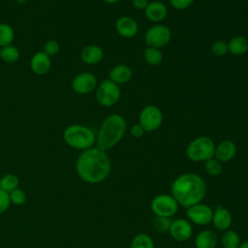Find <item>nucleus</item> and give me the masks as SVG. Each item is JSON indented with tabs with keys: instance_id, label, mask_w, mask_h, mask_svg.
Returning a JSON list of instances; mask_svg holds the SVG:
<instances>
[{
	"instance_id": "obj_1",
	"label": "nucleus",
	"mask_w": 248,
	"mask_h": 248,
	"mask_svg": "<svg viewBox=\"0 0 248 248\" xmlns=\"http://www.w3.org/2000/svg\"><path fill=\"white\" fill-rule=\"evenodd\" d=\"M76 171L88 184L102 183L110 174L111 162L106 151L93 146L79 153L76 161Z\"/></svg>"
},
{
	"instance_id": "obj_2",
	"label": "nucleus",
	"mask_w": 248,
	"mask_h": 248,
	"mask_svg": "<svg viewBox=\"0 0 248 248\" xmlns=\"http://www.w3.org/2000/svg\"><path fill=\"white\" fill-rule=\"evenodd\" d=\"M206 183L204 179L195 172L179 174L170 185V194L179 206L187 208L202 202L206 196Z\"/></svg>"
},
{
	"instance_id": "obj_3",
	"label": "nucleus",
	"mask_w": 248,
	"mask_h": 248,
	"mask_svg": "<svg viewBox=\"0 0 248 248\" xmlns=\"http://www.w3.org/2000/svg\"><path fill=\"white\" fill-rule=\"evenodd\" d=\"M127 129L125 118L112 113L108 115L101 123L96 135V146L107 151L114 147L124 137Z\"/></svg>"
},
{
	"instance_id": "obj_4",
	"label": "nucleus",
	"mask_w": 248,
	"mask_h": 248,
	"mask_svg": "<svg viewBox=\"0 0 248 248\" xmlns=\"http://www.w3.org/2000/svg\"><path fill=\"white\" fill-rule=\"evenodd\" d=\"M63 140L67 145L74 149L83 151L96 144V135L87 126L71 124L63 132Z\"/></svg>"
},
{
	"instance_id": "obj_5",
	"label": "nucleus",
	"mask_w": 248,
	"mask_h": 248,
	"mask_svg": "<svg viewBox=\"0 0 248 248\" xmlns=\"http://www.w3.org/2000/svg\"><path fill=\"white\" fill-rule=\"evenodd\" d=\"M215 143L205 136H201L189 142L186 147V156L193 162H205L214 157Z\"/></svg>"
},
{
	"instance_id": "obj_6",
	"label": "nucleus",
	"mask_w": 248,
	"mask_h": 248,
	"mask_svg": "<svg viewBox=\"0 0 248 248\" xmlns=\"http://www.w3.org/2000/svg\"><path fill=\"white\" fill-rule=\"evenodd\" d=\"M121 91L118 84L107 78L102 80L96 88V101L105 108H109L118 103Z\"/></svg>"
},
{
	"instance_id": "obj_7",
	"label": "nucleus",
	"mask_w": 248,
	"mask_h": 248,
	"mask_svg": "<svg viewBox=\"0 0 248 248\" xmlns=\"http://www.w3.org/2000/svg\"><path fill=\"white\" fill-rule=\"evenodd\" d=\"M179 204L171 194H158L150 202V209L155 216L172 218L178 211Z\"/></svg>"
},
{
	"instance_id": "obj_8",
	"label": "nucleus",
	"mask_w": 248,
	"mask_h": 248,
	"mask_svg": "<svg viewBox=\"0 0 248 248\" xmlns=\"http://www.w3.org/2000/svg\"><path fill=\"white\" fill-rule=\"evenodd\" d=\"M163 122L162 110L155 105L145 106L140 112L139 123L145 132L157 130Z\"/></svg>"
},
{
	"instance_id": "obj_9",
	"label": "nucleus",
	"mask_w": 248,
	"mask_h": 248,
	"mask_svg": "<svg viewBox=\"0 0 248 248\" xmlns=\"http://www.w3.org/2000/svg\"><path fill=\"white\" fill-rule=\"evenodd\" d=\"M171 39V32L166 25L155 24L147 29L144 40L147 46L161 48L166 46Z\"/></svg>"
},
{
	"instance_id": "obj_10",
	"label": "nucleus",
	"mask_w": 248,
	"mask_h": 248,
	"mask_svg": "<svg viewBox=\"0 0 248 248\" xmlns=\"http://www.w3.org/2000/svg\"><path fill=\"white\" fill-rule=\"evenodd\" d=\"M185 209L186 217L191 222V224L202 227L211 223L213 209L210 205L202 202Z\"/></svg>"
},
{
	"instance_id": "obj_11",
	"label": "nucleus",
	"mask_w": 248,
	"mask_h": 248,
	"mask_svg": "<svg viewBox=\"0 0 248 248\" xmlns=\"http://www.w3.org/2000/svg\"><path fill=\"white\" fill-rule=\"evenodd\" d=\"M72 89L80 95H85L96 90L98 80L94 74L90 72H82L78 74L71 82Z\"/></svg>"
},
{
	"instance_id": "obj_12",
	"label": "nucleus",
	"mask_w": 248,
	"mask_h": 248,
	"mask_svg": "<svg viewBox=\"0 0 248 248\" xmlns=\"http://www.w3.org/2000/svg\"><path fill=\"white\" fill-rule=\"evenodd\" d=\"M169 233L173 240L177 242H185L193 235V226L188 219H172Z\"/></svg>"
},
{
	"instance_id": "obj_13",
	"label": "nucleus",
	"mask_w": 248,
	"mask_h": 248,
	"mask_svg": "<svg viewBox=\"0 0 248 248\" xmlns=\"http://www.w3.org/2000/svg\"><path fill=\"white\" fill-rule=\"evenodd\" d=\"M232 216L228 208L222 205H218L213 209L211 224L217 231L225 232L229 230L232 226Z\"/></svg>"
},
{
	"instance_id": "obj_14",
	"label": "nucleus",
	"mask_w": 248,
	"mask_h": 248,
	"mask_svg": "<svg viewBox=\"0 0 248 248\" xmlns=\"http://www.w3.org/2000/svg\"><path fill=\"white\" fill-rule=\"evenodd\" d=\"M116 32L123 38L131 39L139 32L138 22L131 16H120L115 22Z\"/></svg>"
},
{
	"instance_id": "obj_15",
	"label": "nucleus",
	"mask_w": 248,
	"mask_h": 248,
	"mask_svg": "<svg viewBox=\"0 0 248 248\" xmlns=\"http://www.w3.org/2000/svg\"><path fill=\"white\" fill-rule=\"evenodd\" d=\"M237 152L236 144L231 140H225L215 145L214 157L221 163H226L234 158Z\"/></svg>"
},
{
	"instance_id": "obj_16",
	"label": "nucleus",
	"mask_w": 248,
	"mask_h": 248,
	"mask_svg": "<svg viewBox=\"0 0 248 248\" xmlns=\"http://www.w3.org/2000/svg\"><path fill=\"white\" fill-rule=\"evenodd\" d=\"M51 67V59L50 57L42 51H37L31 57L30 60V68L32 72L38 76L46 75Z\"/></svg>"
},
{
	"instance_id": "obj_17",
	"label": "nucleus",
	"mask_w": 248,
	"mask_h": 248,
	"mask_svg": "<svg viewBox=\"0 0 248 248\" xmlns=\"http://www.w3.org/2000/svg\"><path fill=\"white\" fill-rule=\"evenodd\" d=\"M144 15L146 18L153 22H161L168 16L167 6L160 1L149 2L144 9Z\"/></svg>"
},
{
	"instance_id": "obj_18",
	"label": "nucleus",
	"mask_w": 248,
	"mask_h": 248,
	"mask_svg": "<svg viewBox=\"0 0 248 248\" xmlns=\"http://www.w3.org/2000/svg\"><path fill=\"white\" fill-rule=\"evenodd\" d=\"M218 242L219 238L217 233L209 229L201 231L194 240L196 248H216Z\"/></svg>"
},
{
	"instance_id": "obj_19",
	"label": "nucleus",
	"mask_w": 248,
	"mask_h": 248,
	"mask_svg": "<svg viewBox=\"0 0 248 248\" xmlns=\"http://www.w3.org/2000/svg\"><path fill=\"white\" fill-rule=\"evenodd\" d=\"M104 57V50L97 45H87L80 52V59L87 65L98 64Z\"/></svg>"
},
{
	"instance_id": "obj_20",
	"label": "nucleus",
	"mask_w": 248,
	"mask_h": 248,
	"mask_svg": "<svg viewBox=\"0 0 248 248\" xmlns=\"http://www.w3.org/2000/svg\"><path fill=\"white\" fill-rule=\"evenodd\" d=\"M132 78V70L125 64L114 66L108 73V79L120 85L128 82Z\"/></svg>"
},
{
	"instance_id": "obj_21",
	"label": "nucleus",
	"mask_w": 248,
	"mask_h": 248,
	"mask_svg": "<svg viewBox=\"0 0 248 248\" xmlns=\"http://www.w3.org/2000/svg\"><path fill=\"white\" fill-rule=\"evenodd\" d=\"M228 49L233 55H242L248 51V39L244 36L232 37L228 43Z\"/></svg>"
},
{
	"instance_id": "obj_22",
	"label": "nucleus",
	"mask_w": 248,
	"mask_h": 248,
	"mask_svg": "<svg viewBox=\"0 0 248 248\" xmlns=\"http://www.w3.org/2000/svg\"><path fill=\"white\" fill-rule=\"evenodd\" d=\"M220 241L223 248H238L241 243L239 234L231 229L223 232Z\"/></svg>"
},
{
	"instance_id": "obj_23",
	"label": "nucleus",
	"mask_w": 248,
	"mask_h": 248,
	"mask_svg": "<svg viewBox=\"0 0 248 248\" xmlns=\"http://www.w3.org/2000/svg\"><path fill=\"white\" fill-rule=\"evenodd\" d=\"M130 248H155V243L148 233L139 232L131 240Z\"/></svg>"
},
{
	"instance_id": "obj_24",
	"label": "nucleus",
	"mask_w": 248,
	"mask_h": 248,
	"mask_svg": "<svg viewBox=\"0 0 248 248\" xmlns=\"http://www.w3.org/2000/svg\"><path fill=\"white\" fill-rule=\"evenodd\" d=\"M143 58L145 62L150 66H157L162 63L164 55L160 48L147 46L143 50Z\"/></svg>"
},
{
	"instance_id": "obj_25",
	"label": "nucleus",
	"mask_w": 248,
	"mask_h": 248,
	"mask_svg": "<svg viewBox=\"0 0 248 248\" xmlns=\"http://www.w3.org/2000/svg\"><path fill=\"white\" fill-rule=\"evenodd\" d=\"M19 56L18 48L13 45L0 47V59L6 63H15L19 59Z\"/></svg>"
},
{
	"instance_id": "obj_26",
	"label": "nucleus",
	"mask_w": 248,
	"mask_h": 248,
	"mask_svg": "<svg viewBox=\"0 0 248 248\" xmlns=\"http://www.w3.org/2000/svg\"><path fill=\"white\" fill-rule=\"evenodd\" d=\"M15 39V30L14 28L6 23L0 22V47L12 45Z\"/></svg>"
},
{
	"instance_id": "obj_27",
	"label": "nucleus",
	"mask_w": 248,
	"mask_h": 248,
	"mask_svg": "<svg viewBox=\"0 0 248 248\" xmlns=\"http://www.w3.org/2000/svg\"><path fill=\"white\" fill-rule=\"evenodd\" d=\"M19 180L16 174L7 173L0 178V189L4 190L7 193L18 188Z\"/></svg>"
},
{
	"instance_id": "obj_28",
	"label": "nucleus",
	"mask_w": 248,
	"mask_h": 248,
	"mask_svg": "<svg viewBox=\"0 0 248 248\" xmlns=\"http://www.w3.org/2000/svg\"><path fill=\"white\" fill-rule=\"evenodd\" d=\"M204 170L209 176H212V177L219 176L223 170L222 163L219 160H217L215 157H213L204 162Z\"/></svg>"
},
{
	"instance_id": "obj_29",
	"label": "nucleus",
	"mask_w": 248,
	"mask_h": 248,
	"mask_svg": "<svg viewBox=\"0 0 248 248\" xmlns=\"http://www.w3.org/2000/svg\"><path fill=\"white\" fill-rule=\"evenodd\" d=\"M171 221H172L171 218L154 216V218L152 219V227L156 232L160 233H166V232H169Z\"/></svg>"
},
{
	"instance_id": "obj_30",
	"label": "nucleus",
	"mask_w": 248,
	"mask_h": 248,
	"mask_svg": "<svg viewBox=\"0 0 248 248\" xmlns=\"http://www.w3.org/2000/svg\"><path fill=\"white\" fill-rule=\"evenodd\" d=\"M11 203L16 205H22L26 202V195L24 191L19 188H16L9 193Z\"/></svg>"
},
{
	"instance_id": "obj_31",
	"label": "nucleus",
	"mask_w": 248,
	"mask_h": 248,
	"mask_svg": "<svg viewBox=\"0 0 248 248\" xmlns=\"http://www.w3.org/2000/svg\"><path fill=\"white\" fill-rule=\"evenodd\" d=\"M210 50L216 56H223L229 51L228 43L225 41H216L211 45Z\"/></svg>"
},
{
	"instance_id": "obj_32",
	"label": "nucleus",
	"mask_w": 248,
	"mask_h": 248,
	"mask_svg": "<svg viewBox=\"0 0 248 248\" xmlns=\"http://www.w3.org/2000/svg\"><path fill=\"white\" fill-rule=\"evenodd\" d=\"M59 49H60V45L56 40L46 41L43 47V51L46 53L49 57L57 54L59 52Z\"/></svg>"
},
{
	"instance_id": "obj_33",
	"label": "nucleus",
	"mask_w": 248,
	"mask_h": 248,
	"mask_svg": "<svg viewBox=\"0 0 248 248\" xmlns=\"http://www.w3.org/2000/svg\"><path fill=\"white\" fill-rule=\"evenodd\" d=\"M10 205H11V201H10L9 193L0 189V214L7 211Z\"/></svg>"
},
{
	"instance_id": "obj_34",
	"label": "nucleus",
	"mask_w": 248,
	"mask_h": 248,
	"mask_svg": "<svg viewBox=\"0 0 248 248\" xmlns=\"http://www.w3.org/2000/svg\"><path fill=\"white\" fill-rule=\"evenodd\" d=\"M195 0H169L170 6L176 10H185L189 8Z\"/></svg>"
},
{
	"instance_id": "obj_35",
	"label": "nucleus",
	"mask_w": 248,
	"mask_h": 248,
	"mask_svg": "<svg viewBox=\"0 0 248 248\" xmlns=\"http://www.w3.org/2000/svg\"><path fill=\"white\" fill-rule=\"evenodd\" d=\"M144 133H145V131L143 130V128L140 126V123L139 124H134L130 128V134L134 138H141Z\"/></svg>"
},
{
	"instance_id": "obj_36",
	"label": "nucleus",
	"mask_w": 248,
	"mask_h": 248,
	"mask_svg": "<svg viewBox=\"0 0 248 248\" xmlns=\"http://www.w3.org/2000/svg\"><path fill=\"white\" fill-rule=\"evenodd\" d=\"M148 0H132V4L134 8L138 10H144L148 5Z\"/></svg>"
},
{
	"instance_id": "obj_37",
	"label": "nucleus",
	"mask_w": 248,
	"mask_h": 248,
	"mask_svg": "<svg viewBox=\"0 0 248 248\" xmlns=\"http://www.w3.org/2000/svg\"><path fill=\"white\" fill-rule=\"evenodd\" d=\"M238 248H248V239L242 241V242L240 243V245H239Z\"/></svg>"
},
{
	"instance_id": "obj_38",
	"label": "nucleus",
	"mask_w": 248,
	"mask_h": 248,
	"mask_svg": "<svg viewBox=\"0 0 248 248\" xmlns=\"http://www.w3.org/2000/svg\"><path fill=\"white\" fill-rule=\"evenodd\" d=\"M105 3H107V4H115V3H117L119 0H103Z\"/></svg>"
},
{
	"instance_id": "obj_39",
	"label": "nucleus",
	"mask_w": 248,
	"mask_h": 248,
	"mask_svg": "<svg viewBox=\"0 0 248 248\" xmlns=\"http://www.w3.org/2000/svg\"><path fill=\"white\" fill-rule=\"evenodd\" d=\"M27 1H28V0H16V2H17L18 4H20V5H24Z\"/></svg>"
}]
</instances>
